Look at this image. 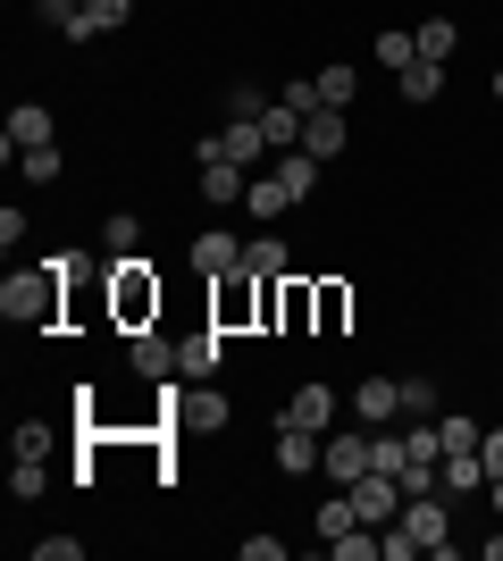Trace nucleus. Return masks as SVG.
I'll return each mask as SVG.
<instances>
[{
	"instance_id": "1",
	"label": "nucleus",
	"mask_w": 503,
	"mask_h": 561,
	"mask_svg": "<svg viewBox=\"0 0 503 561\" xmlns=\"http://www.w3.org/2000/svg\"><path fill=\"white\" fill-rule=\"evenodd\" d=\"M59 285H68V268H18V277L0 285V310H9V328H59Z\"/></svg>"
},
{
	"instance_id": "2",
	"label": "nucleus",
	"mask_w": 503,
	"mask_h": 561,
	"mask_svg": "<svg viewBox=\"0 0 503 561\" xmlns=\"http://www.w3.org/2000/svg\"><path fill=\"white\" fill-rule=\"evenodd\" d=\"M110 319H118V328H151V319H160V277H151L144 252L110 260Z\"/></svg>"
},
{
	"instance_id": "3",
	"label": "nucleus",
	"mask_w": 503,
	"mask_h": 561,
	"mask_svg": "<svg viewBox=\"0 0 503 561\" xmlns=\"http://www.w3.org/2000/svg\"><path fill=\"white\" fill-rule=\"evenodd\" d=\"M202 160H236L243 176H261V160H268V135H261V117H227L218 135H202Z\"/></svg>"
},
{
	"instance_id": "4",
	"label": "nucleus",
	"mask_w": 503,
	"mask_h": 561,
	"mask_svg": "<svg viewBox=\"0 0 503 561\" xmlns=\"http://www.w3.org/2000/svg\"><path fill=\"white\" fill-rule=\"evenodd\" d=\"M344 494H353V512L369 519V528H386V519L403 512V478H386V469H369V478H353V486H344Z\"/></svg>"
},
{
	"instance_id": "5",
	"label": "nucleus",
	"mask_w": 503,
	"mask_h": 561,
	"mask_svg": "<svg viewBox=\"0 0 503 561\" xmlns=\"http://www.w3.org/2000/svg\"><path fill=\"white\" fill-rule=\"evenodd\" d=\"M353 420H361V427L403 420V377H361V386H353Z\"/></svg>"
},
{
	"instance_id": "6",
	"label": "nucleus",
	"mask_w": 503,
	"mask_h": 561,
	"mask_svg": "<svg viewBox=\"0 0 503 561\" xmlns=\"http://www.w3.org/2000/svg\"><path fill=\"white\" fill-rule=\"evenodd\" d=\"M319 469H328L335 486H353V478H369V436H353V427H344V436H328V445H319Z\"/></svg>"
},
{
	"instance_id": "7",
	"label": "nucleus",
	"mask_w": 503,
	"mask_h": 561,
	"mask_svg": "<svg viewBox=\"0 0 503 561\" xmlns=\"http://www.w3.org/2000/svg\"><path fill=\"white\" fill-rule=\"evenodd\" d=\"M277 427H311V436H328V427H335V386H319V377H311V386H294V402H286V420H277Z\"/></svg>"
},
{
	"instance_id": "8",
	"label": "nucleus",
	"mask_w": 503,
	"mask_h": 561,
	"mask_svg": "<svg viewBox=\"0 0 503 561\" xmlns=\"http://www.w3.org/2000/svg\"><path fill=\"white\" fill-rule=\"evenodd\" d=\"M193 268H202V277H236V268H243V243H236V234H227V227H210V234H193Z\"/></svg>"
},
{
	"instance_id": "9",
	"label": "nucleus",
	"mask_w": 503,
	"mask_h": 561,
	"mask_svg": "<svg viewBox=\"0 0 503 561\" xmlns=\"http://www.w3.org/2000/svg\"><path fill=\"white\" fill-rule=\"evenodd\" d=\"M319 168H328V160H311L302 142H294V151H268V176H277L294 202H311V193H319Z\"/></svg>"
},
{
	"instance_id": "10",
	"label": "nucleus",
	"mask_w": 503,
	"mask_h": 561,
	"mask_svg": "<svg viewBox=\"0 0 503 561\" xmlns=\"http://www.w3.org/2000/svg\"><path fill=\"white\" fill-rule=\"evenodd\" d=\"M487 478H495V469H487V453H445V461H436V494H479Z\"/></svg>"
},
{
	"instance_id": "11",
	"label": "nucleus",
	"mask_w": 503,
	"mask_h": 561,
	"mask_svg": "<svg viewBox=\"0 0 503 561\" xmlns=\"http://www.w3.org/2000/svg\"><path fill=\"white\" fill-rule=\"evenodd\" d=\"M344 142H353V126H344V110H311V117H302V151H311V160H335Z\"/></svg>"
},
{
	"instance_id": "12",
	"label": "nucleus",
	"mask_w": 503,
	"mask_h": 561,
	"mask_svg": "<svg viewBox=\"0 0 503 561\" xmlns=\"http://www.w3.org/2000/svg\"><path fill=\"white\" fill-rule=\"evenodd\" d=\"M218 352H227V328H202V335H185V344H176V369L185 377H218Z\"/></svg>"
},
{
	"instance_id": "13",
	"label": "nucleus",
	"mask_w": 503,
	"mask_h": 561,
	"mask_svg": "<svg viewBox=\"0 0 503 561\" xmlns=\"http://www.w3.org/2000/svg\"><path fill=\"white\" fill-rule=\"evenodd\" d=\"M34 142H50V110H43V101H18V110H9V142H0V151L18 160V151H34Z\"/></svg>"
},
{
	"instance_id": "14",
	"label": "nucleus",
	"mask_w": 503,
	"mask_h": 561,
	"mask_svg": "<svg viewBox=\"0 0 503 561\" xmlns=\"http://www.w3.org/2000/svg\"><path fill=\"white\" fill-rule=\"evenodd\" d=\"M319 445H328V436H311V427H277V469H286V478H311Z\"/></svg>"
},
{
	"instance_id": "15",
	"label": "nucleus",
	"mask_w": 503,
	"mask_h": 561,
	"mask_svg": "<svg viewBox=\"0 0 503 561\" xmlns=\"http://www.w3.org/2000/svg\"><path fill=\"white\" fill-rule=\"evenodd\" d=\"M126 360H135V369H144V377H168V369H176V344H168L160 328H135V344H126Z\"/></svg>"
},
{
	"instance_id": "16",
	"label": "nucleus",
	"mask_w": 503,
	"mask_h": 561,
	"mask_svg": "<svg viewBox=\"0 0 503 561\" xmlns=\"http://www.w3.org/2000/svg\"><path fill=\"white\" fill-rule=\"evenodd\" d=\"M243 185H252V176H243L236 160H202V202H218V210H227V202H243Z\"/></svg>"
},
{
	"instance_id": "17",
	"label": "nucleus",
	"mask_w": 503,
	"mask_h": 561,
	"mask_svg": "<svg viewBox=\"0 0 503 561\" xmlns=\"http://www.w3.org/2000/svg\"><path fill=\"white\" fill-rule=\"evenodd\" d=\"M160 402H168V411H176L185 427H227V402H218L210 386H202V394H160Z\"/></svg>"
},
{
	"instance_id": "18",
	"label": "nucleus",
	"mask_w": 503,
	"mask_h": 561,
	"mask_svg": "<svg viewBox=\"0 0 503 561\" xmlns=\"http://www.w3.org/2000/svg\"><path fill=\"white\" fill-rule=\"evenodd\" d=\"M135 18V0H84V18H76V43H93V34H118Z\"/></svg>"
},
{
	"instance_id": "19",
	"label": "nucleus",
	"mask_w": 503,
	"mask_h": 561,
	"mask_svg": "<svg viewBox=\"0 0 503 561\" xmlns=\"http://www.w3.org/2000/svg\"><path fill=\"white\" fill-rule=\"evenodd\" d=\"M395 93H403L411 110H420V101H436V93H445V68H436V59H411V68L395 76Z\"/></svg>"
},
{
	"instance_id": "20",
	"label": "nucleus",
	"mask_w": 503,
	"mask_h": 561,
	"mask_svg": "<svg viewBox=\"0 0 503 561\" xmlns=\"http://www.w3.org/2000/svg\"><path fill=\"white\" fill-rule=\"evenodd\" d=\"M243 210H252V218H286V210H294V193L277 185V176H252V185H243Z\"/></svg>"
},
{
	"instance_id": "21",
	"label": "nucleus",
	"mask_w": 503,
	"mask_h": 561,
	"mask_svg": "<svg viewBox=\"0 0 503 561\" xmlns=\"http://www.w3.org/2000/svg\"><path fill=\"white\" fill-rule=\"evenodd\" d=\"M261 135H268V151H294V142H302V110L268 101V110H261Z\"/></svg>"
},
{
	"instance_id": "22",
	"label": "nucleus",
	"mask_w": 503,
	"mask_h": 561,
	"mask_svg": "<svg viewBox=\"0 0 503 561\" xmlns=\"http://www.w3.org/2000/svg\"><path fill=\"white\" fill-rule=\"evenodd\" d=\"M243 268H252V277H286L294 260H286V243H277V234H252V243H243Z\"/></svg>"
},
{
	"instance_id": "23",
	"label": "nucleus",
	"mask_w": 503,
	"mask_h": 561,
	"mask_svg": "<svg viewBox=\"0 0 503 561\" xmlns=\"http://www.w3.org/2000/svg\"><path fill=\"white\" fill-rule=\"evenodd\" d=\"M411 43H420V59H436V68H445V59H454V43H461V25H454V18H428Z\"/></svg>"
},
{
	"instance_id": "24",
	"label": "nucleus",
	"mask_w": 503,
	"mask_h": 561,
	"mask_svg": "<svg viewBox=\"0 0 503 561\" xmlns=\"http://www.w3.org/2000/svg\"><path fill=\"white\" fill-rule=\"evenodd\" d=\"M311 528H319V537H353V528H361V512H353V494H335V503H319V519H311Z\"/></svg>"
},
{
	"instance_id": "25",
	"label": "nucleus",
	"mask_w": 503,
	"mask_h": 561,
	"mask_svg": "<svg viewBox=\"0 0 503 561\" xmlns=\"http://www.w3.org/2000/svg\"><path fill=\"white\" fill-rule=\"evenodd\" d=\"M344 310H353V294H344V285H311V319H319V328H344Z\"/></svg>"
},
{
	"instance_id": "26",
	"label": "nucleus",
	"mask_w": 503,
	"mask_h": 561,
	"mask_svg": "<svg viewBox=\"0 0 503 561\" xmlns=\"http://www.w3.org/2000/svg\"><path fill=\"white\" fill-rule=\"evenodd\" d=\"M353 93H361V68H319V101L328 110H353Z\"/></svg>"
},
{
	"instance_id": "27",
	"label": "nucleus",
	"mask_w": 503,
	"mask_h": 561,
	"mask_svg": "<svg viewBox=\"0 0 503 561\" xmlns=\"http://www.w3.org/2000/svg\"><path fill=\"white\" fill-rule=\"evenodd\" d=\"M369 461H378L386 478H403L411 469V436H369Z\"/></svg>"
},
{
	"instance_id": "28",
	"label": "nucleus",
	"mask_w": 503,
	"mask_h": 561,
	"mask_svg": "<svg viewBox=\"0 0 503 561\" xmlns=\"http://www.w3.org/2000/svg\"><path fill=\"white\" fill-rule=\"evenodd\" d=\"M436 436H445V453H479V445H487L479 420H461V411H454V420H436Z\"/></svg>"
},
{
	"instance_id": "29",
	"label": "nucleus",
	"mask_w": 503,
	"mask_h": 561,
	"mask_svg": "<svg viewBox=\"0 0 503 561\" xmlns=\"http://www.w3.org/2000/svg\"><path fill=\"white\" fill-rule=\"evenodd\" d=\"M378 59H386V68H395V76H403L411 59H420V43H411V34H378Z\"/></svg>"
},
{
	"instance_id": "30",
	"label": "nucleus",
	"mask_w": 503,
	"mask_h": 561,
	"mask_svg": "<svg viewBox=\"0 0 503 561\" xmlns=\"http://www.w3.org/2000/svg\"><path fill=\"white\" fill-rule=\"evenodd\" d=\"M9 494H18V503H34V494H43V461H25V453H18V469H9Z\"/></svg>"
},
{
	"instance_id": "31",
	"label": "nucleus",
	"mask_w": 503,
	"mask_h": 561,
	"mask_svg": "<svg viewBox=\"0 0 503 561\" xmlns=\"http://www.w3.org/2000/svg\"><path fill=\"white\" fill-rule=\"evenodd\" d=\"M328 553H335V561H369V553H378V537H369V519H361L353 537H335V545H328Z\"/></svg>"
},
{
	"instance_id": "32",
	"label": "nucleus",
	"mask_w": 503,
	"mask_h": 561,
	"mask_svg": "<svg viewBox=\"0 0 503 561\" xmlns=\"http://www.w3.org/2000/svg\"><path fill=\"white\" fill-rule=\"evenodd\" d=\"M135 243H144V218L118 210V218H110V252H135Z\"/></svg>"
},
{
	"instance_id": "33",
	"label": "nucleus",
	"mask_w": 503,
	"mask_h": 561,
	"mask_svg": "<svg viewBox=\"0 0 503 561\" xmlns=\"http://www.w3.org/2000/svg\"><path fill=\"white\" fill-rule=\"evenodd\" d=\"M403 411H411V420H428V411H436V386H428V377H403Z\"/></svg>"
},
{
	"instance_id": "34",
	"label": "nucleus",
	"mask_w": 503,
	"mask_h": 561,
	"mask_svg": "<svg viewBox=\"0 0 503 561\" xmlns=\"http://www.w3.org/2000/svg\"><path fill=\"white\" fill-rule=\"evenodd\" d=\"M25 176H34V185H50V176H59V151H50V142H34V151H25Z\"/></svg>"
},
{
	"instance_id": "35",
	"label": "nucleus",
	"mask_w": 503,
	"mask_h": 561,
	"mask_svg": "<svg viewBox=\"0 0 503 561\" xmlns=\"http://www.w3.org/2000/svg\"><path fill=\"white\" fill-rule=\"evenodd\" d=\"M18 453H25V461H43V453H50V427L25 420V427H18Z\"/></svg>"
},
{
	"instance_id": "36",
	"label": "nucleus",
	"mask_w": 503,
	"mask_h": 561,
	"mask_svg": "<svg viewBox=\"0 0 503 561\" xmlns=\"http://www.w3.org/2000/svg\"><path fill=\"white\" fill-rule=\"evenodd\" d=\"M34 553H43V561H76V553H84V537H43Z\"/></svg>"
},
{
	"instance_id": "37",
	"label": "nucleus",
	"mask_w": 503,
	"mask_h": 561,
	"mask_svg": "<svg viewBox=\"0 0 503 561\" xmlns=\"http://www.w3.org/2000/svg\"><path fill=\"white\" fill-rule=\"evenodd\" d=\"M479 453H487V469H495V478H503V427H495V436H487Z\"/></svg>"
},
{
	"instance_id": "38",
	"label": "nucleus",
	"mask_w": 503,
	"mask_h": 561,
	"mask_svg": "<svg viewBox=\"0 0 503 561\" xmlns=\"http://www.w3.org/2000/svg\"><path fill=\"white\" fill-rule=\"evenodd\" d=\"M487 494H495V512H503V478H487Z\"/></svg>"
},
{
	"instance_id": "39",
	"label": "nucleus",
	"mask_w": 503,
	"mask_h": 561,
	"mask_svg": "<svg viewBox=\"0 0 503 561\" xmlns=\"http://www.w3.org/2000/svg\"><path fill=\"white\" fill-rule=\"evenodd\" d=\"M495 101H503V68H495Z\"/></svg>"
}]
</instances>
